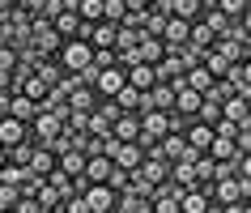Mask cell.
Segmentation results:
<instances>
[{
  "label": "cell",
  "instance_id": "4316f807",
  "mask_svg": "<svg viewBox=\"0 0 251 213\" xmlns=\"http://www.w3.org/2000/svg\"><path fill=\"white\" fill-rule=\"evenodd\" d=\"M85 162H90V158H85L81 149H68L64 158H60V171H64V175H85Z\"/></svg>",
  "mask_w": 251,
  "mask_h": 213
},
{
  "label": "cell",
  "instance_id": "d4e9b609",
  "mask_svg": "<svg viewBox=\"0 0 251 213\" xmlns=\"http://www.w3.org/2000/svg\"><path fill=\"white\" fill-rule=\"evenodd\" d=\"M34 149H39V141L30 136V141H22V145H13V149H9V162H13V166H30Z\"/></svg>",
  "mask_w": 251,
  "mask_h": 213
},
{
  "label": "cell",
  "instance_id": "f35d334b",
  "mask_svg": "<svg viewBox=\"0 0 251 213\" xmlns=\"http://www.w3.org/2000/svg\"><path fill=\"white\" fill-rule=\"evenodd\" d=\"M26 171H30V166H13V162H9V166L0 171V179H4V184H13V187H22V184H26Z\"/></svg>",
  "mask_w": 251,
  "mask_h": 213
},
{
  "label": "cell",
  "instance_id": "603a6c76",
  "mask_svg": "<svg viewBox=\"0 0 251 213\" xmlns=\"http://www.w3.org/2000/svg\"><path fill=\"white\" fill-rule=\"evenodd\" d=\"M200 22H204V26H209L213 34H217V39H222V34H226V26H230V17H226L222 9H217V4H209V9L200 13Z\"/></svg>",
  "mask_w": 251,
  "mask_h": 213
},
{
  "label": "cell",
  "instance_id": "8d00e7d4",
  "mask_svg": "<svg viewBox=\"0 0 251 213\" xmlns=\"http://www.w3.org/2000/svg\"><path fill=\"white\" fill-rule=\"evenodd\" d=\"M94 68H98V73H102V68H119L115 47H98V52H94Z\"/></svg>",
  "mask_w": 251,
  "mask_h": 213
},
{
  "label": "cell",
  "instance_id": "7dc6e473",
  "mask_svg": "<svg viewBox=\"0 0 251 213\" xmlns=\"http://www.w3.org/2000/svg\"><path fill=\"white\" fill-rule=\"evenodd\" d=\"M238 175H247V179H251V154H243V162H238Z\"/></svg>",
  "mask_w": 251,
  "mask_h": 213
},
{
  "label": "cell",
  "instance_id": "836d02e7",
  "mask_svg": "<svg viewBox=\"0 0 251 213\" xmlns=\"http://www.w3.org/2000/svg\"><path fill=\"white\" fill-rule=\"evenodd\" d=\"M153 213H179V196H171V192H153Z\"/></svg>",
  "mask_w": 251,
  "mask_h": 213
},
{
  "label": "cell",
  "instance_id": "e575fe53",
  "mask_svg": "<svg viewBox=\"0 0 251 213\" xmlns=\"http://www.w3.org/2000/svg\"><path fill=\"white\" fill-rule=\"evenodd\" d=\"M124 17H128L124 0H106V13H102V22H111V26H124Z\"/></svg>",
  "mask_w": 251,
  "mask_h": 213
},
{
  "label": "cell",
  "instance_id": "d6986e66",
  "mask_svg": "<svg viewBox=\"0 0 251 213\" xmlns=\"http://www.w3.org/2000/svg\"><path fill=\"white\" fill-rule=\"evenodd\" d=\"M213 85H217V77H213L209 68L200 64V68H187V90H196V94H209Z\"/></svg>",
  "mask_w": 251,
  "mask_h": 213
},
{
  "label": "cell",
  "instance_id": "484cf974",
  "mask_svg": "<svg viewBox=\"0 0 251 213\" xmlns=\"http://www.w3.org/2000/svg\"><path fill=\"white\" fill-rule=\"evenodd\" d=\"M162 55H166V43H162V39H149V34H145V39H141V60H145V64H158Z\"/></svg>",
  "mask_w": 251,
  "mask_h": 213
},
{
  "label": "cell",
  "instance_id": "cb8c5ba5",
  "mask_svg": "<svg viewBox=\"0 0 251 213\" xmlns=\"http://www.w3.org/2000/svg\"><path fill=\"white\" fill-rule=\"evenodd\" d=\"M55 166H60V158H55V154H47L43 145L34 149V158H30V171H34V175H51Z\"/></svg>",
  "mask_w": 251,
  "mask_h": 213
},
{
  "label": "cell",
  "instance_id": "44dd1931",
  "mask_svg": "<svg viewBox=\"0 0 251 213\" xmlns=\"http://www.w3.org/2000/svg\"><path fill=\"white\" fill-rule=\"evenodd\" d=\"M34 73H39V77L47 81V85H60V77H64V64H60L55 55H43V60H39V68H34Z\"/></svg>",
  "mask_w": 251,
  "mask_h": 213
},
{
  "label": "cell",
  "instance_id": "5b68a950",
  "mask_svg": "<svg viewBox=\"0 0 251 213\" xmlns=\"http://www.w3.org/2000/svg\"><path fill=\"white\" fill-rule=\"evenodd\" d=\"M124 85H128V73H124V68H102V73L94 77V94H98V98H115Z\"/></svg>",
  "mask_w": 251,
  "mask_h": 213
},
{
  "label": "cell",
  "instance_id": "f907efd6",
  "mask_svg": "<svg viewBox=\"0 0 251 213\" xmlns=\"http://www.w3.org/2000/svg\"><path fill=\"white\" fill-rule=\"evenodd\" d=\"M4 166H9V149L0 145V171H4Z\"/></svg>",
  "mask_w": 251,
  "mask_h": 213
},
{
  "label": "cell",
  "instance_id": "ac0fdd59",
  "mask_svg": "<svg viewBox=\"0 0 251 213\" xmlns=\"http://www.w3.org/2000/svg\"><path fill=\"white\" fill-rule=\"evenodd\" d=\"M213 200H217V205H234V200H243V196H238V175H234V179H213Z\"/></svg>",
  "mask_w": 251,
  "mask_h": 213
},
{
  "label": "cell",
  "instance_id": "ab89813d",
  "mask_svg": "<svg viewBox=\"0 0 251 213\" xmlns=\"http://www.w3.org/2000/svg\"><path fill=\"white\" fill-rule=\"evenodd\" d=\"M43 184H47V175H34V171H26V184H22V196H39V192H43Z\"/></svg>",
  "mask_w": 251,
  "mask_h": 213
},
{
  "label": "cell",
  "instance_id": "f6af8a7d",
  "mask_svg": "<svg viewBox=\"0 0 251 213\" xmlns=\"http://www.w3.org/2000/svg\"><path fill=\"white\" fill-rule=\"evenodd\" d=\"M234 145H238V154H251V128H238Z\"/></svg>",
  "mask_w": 251,
  "mask_h": 213
},
{
  "label": "cell",
  "instance_id": "4fadbf2b",
  "mask_svg": "<svg viewBox=\"0 0 251 213\" xmlns=\"http://www.w3.org/2000/svg\"><path fill=\"white\" fill-rule=\"evenodd\" d=\"M60 133H64V120L51 115V111H43L39 120L30 124V136H34V141H47V136H60Z\"/></svg>",
  "mask_w": 251,
  "mask_h": 213
},
{
  "label": "cell",
  "instance_id": "7402d4cb",
  "mask_svg": "<svg viewBox=\"0 0 251 213\" xmlns=\"http://www.w3.org/2000/svg\"><path fill=\"white\" fill-rule=\"evenodd\" d=\"M192 47H200V52H213V47H217V34H213L209 26H204V22H192Z\"/></svg>",
  "mask_w": 251,
  "mask_h": 213
},
{
  "label": "cell",
  "instance_id": "83f0119b",
  "mask_svg": "<svg viewBox=\"0 0 251 213\" xmlns=\"http://www.w3.org/2000/svg\"><path fill=\"white\" fill-rule=\"evenodd\" d=\"M196 120H200V124H209V128H213V124L222 120V103H217V98H209V94H204V103H200V111H196Z\"/></svg>",
  "mask_w": 251,
  "mask_h": 213
},
{
  "label": "cell",
  "instance_id": "d590c367",
  "mask_svg": "<svg viewBox=\"0 0 251 213\" xmlns=\"http://www.w3.org/2000/svg\"><path fill=\"white\" fill-rule=\"evenodd\" d=\"M39 205H43V209H64V196H60V192H55L51 184H43V192H39Z\"/></svg>",
  "mask_w": 251,
  "mask_h": 213
},
{
  "label": "cell",
  "instance_id": "ee69618b",
  "mask_svg": "<svg viewBox=\"0 0 251 213\" xmlns=\"http://www.w3.org/2000/svg\"><path fill=\"white\" fill-rule=\"evenodd\" d=\"M64 213H94V209L85 205V196H68L64 200Z\"/></svg>",
  "mask_w": 251,
  "mask_h": 213
},
{
  "label": "cell",
  "instance_id": "8fae6325",
  "mask_svg": "<svg viewBox=\"0 0 251 213\" xmlns=\"http://www.w3.org/2000/svg\"><path fill=\"white\" fill-rule=\"evenodd\" d=\"M111 133H115V141H141V115H136V111H124V115L111 124Z\"/></svg>",
  "mask_w": 251,
  "mask_h": 213
},
{
  "label": "cell",
  "instance_id": "1f68e13d",
  "mask_svg": "<svg viewBox=\"0 0 251 213\" xmlns=\"http://www.w3.org/2000/svg\"><path fill=\"white\" fill-rule=\"evenodd\" d=\"M204 68H209L213 77L222 81V77H226V73H230V60H226V55H222V52H209V55H204Z\"/></svg>",
  "mask_w": 251,
  "mask_h": 213
},
{
  "label": "cell",
  "instance_id": "7bdbcfd3",
  "mask_svg": "<svg viewBox=\"0 0 251 213\" xmlns=\"http://www.w3.org/2000/svg\"><path fill=\"white\" fill-rule=\"evenodd\" d=\"M13 209H17V213H47V209L39 205V196H22V200L13 205Z\"/></svg>",
  "mask_w": 251,
  "mask_h": 213
},
{
  "label": "cell",
  "instance_id": "8992f818",
  "mask_svg": "<svg viewBox=\"0 0 251 213\" xmlns=\"http://www.w3.org/2000/svg\"><path fill=\"white\" fill-rule=\"evenodd\" d=\"M209 145H213V128H209V124H192V128H187V158H192V162H196L200 158V154H209Z\"/></svg>",
  "mask_w": 251,
  "mask_h": 213
},
{
  "label": "cell",
  "instance_id": "ba28073f",
  "mask_svg": "<svg viewBox=\"0 0 251 213\" xmlns=\"http://www.w3.org/2000/svg\"><path fill=\"white\" fill-rule=\"evenodd\" d=\"M187 39H192V22H183V17H171V22H166V30H162V43H166V52H179Z\"/></svg>",
  "mask_w": 251,
  "mask_h": 213
},
{
  "label": "cell",
  "instance_id": "2e32d148",
  "mask_svg": "<svg viewBox=\"0 0 251 213\" xmlns=\"http://www.w3.org/2000/svg\"><path fill=\"white\" fill-rule=\"evenodd\" d=\"M200 103H204V94H196V90H187V85H183V90H179V94H175V111H183L187 120H196V111H200Z\"/></svg>",
  "mask_w": 251,
  "mask_h": 213
},
{
  "label": "cell",
  "instance_id": "ffe728a7",
  "mask_svg": "<svg viewBox=\"0 0 251 213\" xmlns=\"http://www.w3.org/2000/svg\"><path fill=\"white\" fill-rule=\"evenodd\" d=\"M68 106H73V111H85V115H90L94 106H98V94H94V85H81V90H73V94H68Z\"/></svg>",
  "mask_w": 251,
  "mask_h": 213
},
{
  "label": "cell",
  "instance_id": "c3c4849f",
  "mask_svg": "<svg viewBox=\"0 0 251 213\" xmlns=\"http://www.w3.org/2000/svg\"><path fill=\"white\" fill-rule=\"evenodd\" d=\"M238 22H243V30H247V39H251V9H247L243 17H238Z\"/></svg>",
  "mask_w": 251,
  "mask_h": 213
},
{
  "label": "cell",
  "instance_id": "74e56055",
  "mask_svg": "<svg viewBox=\"0 0 251 213\" xmlns=\"http://www.w3.org/2000/svg\"><path fill=\"white\" fill-rule=\"evenodd\" d=\"M17 200H22V187H13V184L0 179V209H13Z\"/></svg>",
  "mask_w": 251,
  "mask_h": 213
},
{
  "label": "cell",
  "instance_id": "7a4b0ae2",
  "mask_svg": "<svg viewBox=\"0 0 251 213\" xmlns=\"http://www.w3.org/2000/svg\"><path fill=\"white\" fill-rule=\"evenodd\" d=\"M171 133V120H166V111H145L141 115V145H158L162 136Z\"/></svg>",
  "mask_w": 251,
  "mask_h": 213
},
{
  "label": "cell",
  "instance_id": "9c48e42d",
  "mask_svg": "<svg viewBox=\"0 0 251 213\" xmlns=\"http://www.w3.org/2000/svg\"><path fill=\"white\" fill-rule=\"evenodd\" d=\"M22 141H30V124H22V120H0V145L4 149H13V145H22Z\"/></svg>",
  "mask_w": 251,
  "mask_h": 213
},
{
  "label": "cell",
  "instance_id": "816d5d0a",
  "mask_svg": "<svg viewBox=\"0 0 251 213\" xmlns=\"http://www.w3.org/2000/svg\"><path fill=\"white\" fill-rule=\"evenodd\" d=\"M4 213H17V209H4Z\"/></svg>",
  "mask_w": 251,
  "mask_h": 213
},
{
  "label": "cell",
  "instance_id": "f546056e",
  "mask_svg": "<svg viewBox=\"0 0 251 213\" xmlns=\"http://www.w3.org/2000/svg\"><path fill=\"white\" fill-rule=\"evenodd\" d=\"M106 13V0H81V22H90V26H98Z\"/></svg>",
  "mask_w": 251,
  "mask_h": 213
},
{
  "label": "cell",
  "instance_id": "681fc988",
  "mask_svg": "<svg viewBox=\"0 0 251 213\" xmlns=\"http://www.w3.org/2000/svg\"><path fill=\"white\" fill-rule=\"evenodd\" d=\"M13 4L17 0H0V13H13Z\"/></svg>",
  "mask_w": 251,
  "mask_h": 213
},
{
  "label": "cell",
  "instance_id": "4dcf8cb0",
  "mask_svg": "<svg viewBox=\"0 0 251 213\" xmlns=\"http://www.w3.org/2000/svg\"><path fill=\"white\" fill-rule=\"evenodd\" d=\"M200 13H204L200 0H175V17H183V22H200Z\"/></svg>",
  "mask_w": 251,
  "mask_h": 213
},
{
  "label": "cell",
  "instance_id": "3957f363",
  "mask_svg": "<svg viewBox=\"0 0 251 213\" xmlns=\"http://www.w3.org/2000/svg\"><path fill=\"white\" fill-rule=\"evenodd\" d=\"M111 162H115L119 171H136V166L145 162V145H141V141H115Z\"/></svg>",
  "mask_w": 251,
  "mask_h": 213
},
{
  "label": "cell",
  "instance_id": "e0dca14e",
  "mask_svg": "<svg viewBox=\"0 0 251 213\" xmlns=\"http://www.w3.org/2000/svg\"><path fill=\"white\" fill-rule=\"evenodd\" d=\"M171 179H175L179 187H196V162H192V158L171 162Z\"/></svg>",
  "mask_w": 251,
  "mask_h": 213
},
{
  "label": "cell",
  "instance_id": "30bf717a",
  "mask_svg": "<svg viewBox=\"0 0 251 213\" xmlns=\"http://www.w3.org/2000/svg\"><path fill=\"white\" fill-rule=\"evenodd\" d=\"M136 175H141V179H149L153 187H162L166 179H171V162H162V158H149V154H145V162L136 166Z\"/></svg>",
  "mask_w": 251,
  "mask_h": 213
},
{
  "label": "cell",
  "instance_id": "f5cc1de1",
  "mask_svg": "<svg viewBox=\"0 0 251 213\" xmlns=\"http://www.w3.org/2000/svg\"><path fill=\"white\" fill-rule=\"evenodd\" d=\"M247 205H251V200H247Z\"/></svg>",
  "mask_w": 251,
  "mask_h": 213
},
{
  "label": "cell",
  "instance_id": "9a60e30c",
  "mask_svg": "<svg viewBox=\"0 0 251 213\" xmlns=\"http://www.w3.org/2000/svg\"><path fill=\"white\" fill-rule=\"evenodd\" d=\"M111 175H115V162L111 158H90L85 162V179L90 184H111Z\"/></svg>",
  "mask_w": 251,
  "mask_h": 213
},
{
  "label": "cell",
  "instance_id": "52a82bcc",
  "mask_svg": "<svg viewBox=\"0 0 251 213\" xmlns=\"http://www.w3.org/2000/svg\"><path fill=\"white\" fill-rule=\"evenodd\" d=\"M9 115H13V120H22V124H34V120L43 115V103H39V98H30V94H13Z\"/></svg>",
  "mask_w": 251,
  "mask_h": 213
},
{
  "label": "cell",
  "instance_id": "5bb4252c",
  "mask_svg": "<svg viewBox=\"0 0 251 213\" xmlns=\"http://www.w3.org/2000/svg\"><path fill=\"white\" fill-rule=\"evenodd\" d=\"M209 205H213V200L204 196L200 187H183V192H179V213H204Z\"/></svg>",
  "mask_w": 251,
  "mask_h": 213
},
{
  "label": "cell",
  "instance_id": "60d3db41",
  "mask_svg": "<svg viewBox=\"0 0 251 213\" xmlns=\"http://www.w3.org/2000/svg\"><path fill=\"white\" fill-rule=\"evenodd\" d=\"M149 13L162 17V22H171L175 17V0H149Z\"/></svg>",
  "mask_w": 251,
  "mask_h": 213
},
{
  "label": "cell",
  "instance_id": "7c38bea8",
  "mask_svg": "<svg viewBox=\"0 0 251 213\" xmlns=\"http://www.w3.org/2000/svg\"><path fill=\"white\" fill-rule=\"evenodd\" d=\"M128 85H132V90H153V85H158V68L153 64H145V60H141V64H132L128 68Z\"/></svg>",
  "mask_w": 251,
  "mask_h": 213
},
{
  "label": "cell",
  "instance_id": "d6a6232c",
  "mask_svg": "<svg viewBox=\"0 0 251 213\" xmlns=\"http://www.w3.org/2000/svg\"><path fill=\"white\" fill-rule=\"evenodd\" d=\"M217 9H222V13L230 17V22H238V17H243V13L251 9V0H217Z\"/></svg>",
  "mask_w": 251,
  "mask_h": 213
},
{
  "label": "cell",
  "instance_id": "f1b7e54d",
  "mask_svg": "<svg viewBox=\"0 0 251 213\" xmlns=\"http://www.w3.org/2000/svg\"><path fill=\"white\" fill-rule=\"evenodd\" d=\"M115 106H119V111H136V115H141V90L124 85V90L115 94Z\"/></svg>",
  "mask_w": 251,
  "mask_h": 213
},
{
  "label": "cell",
  "instance_id": "6da1fadb",
  "mask_svg": "<svg viewBox=\"0 0 251 213\" xmlns=\"http://www.w3.org/2000/svg\"><path fill=\"white\" fill-rule=\"evenodd\" d=\"M60 64H64V73H85V68L94 64V47L85 39H68L64 47H60V55H55Z\"/></svg>",
  "mask_w": 251,
  "mask_h": 213
},
{
  "label": "cell",
  "instance_id": "bcb514c9",
  "mask_svg": "<svg viewBox=\"0 0 251 213\" xmlns=\"http://www.w3.org/2000/svg\"><path fill=\"white\" fill-rule=\"evenodd\" d=\"M9 103H13V94L0 90V120H9Z\"/></svg>",
  "mask_w": 251,
  "mask_h": 213
},
{
  "label": "cell",
  "instance_id": "277c9868",
  "mask_svg": "<svg viewBox=\"0 0 251 213\" xmlns=\"http://www.w3.org/2000/svg\"><path fill=\"white\" fill-rule=\"evenodd\" d=\"M81 196H85V205H90L94 213H115V200H119V192H115L111 184H90L85 192H81Z\"/></svg>",
  "mask_w": 251,
  "mask_h": 213
},
{
  "label": "cell",
  "instance_id": "b9f144b4",
  "mask_svg": "<svg viewBox=\"0 0 251 213\" xmlns=\"http://www.w3.org/2000/svg\"><path fill=\"white\" fill-rule=\"evenodd\" d=\"M132 175H136V171H119V166H115V175H111V187H115V192H128V187H132Z\"/></svg>",
  "mask_w": 251,
  "mask_h": 213
}]
</instances>
